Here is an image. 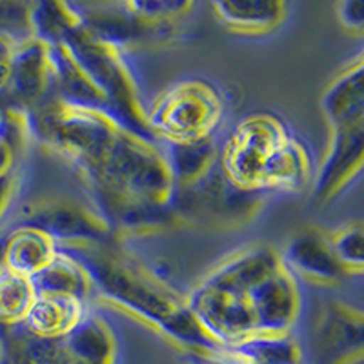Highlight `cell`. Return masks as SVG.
<instances>
[{
	"label": "cell",
	"mask_w": 364,
	"mask_h": 364,
	"mask_svg": "<svg viewBox=\"0 0 364 364\" xmlns=\"http://www.w3.org/2000/svg\"><path fill=\"white\" fill-rule=\"evenodd\" d=\"M58 250L80 262L90 275L93 294L104 304L135 318L186 353L210 355L219 350L197 326L184 297L115 245Z\"/></svg>",
	"instance_id": "6da1fadb"
},
{
	"label": "cell",
	"mask_w": 364,
	"mask_h": 364,
	"mask_svg": "<svg viewBox=\"0 0 364 364\" xmlns=\"http://www.w3.org/2000/svg\"><path fill=\"white\" fill-rule=\"evenodd\" d=\"M281 262V255L272 246L240 250L184 295V304L197 326L219 350L257 336L246 288Z\"/></svg>",
	"instance_id": "7a4b0ae2"
},
{
	"label": "cell",
	"mask_w": 364,
	"mask_h": 364,
	"mask_svg": "<svg viewBox=\"0 0 364 364\" xmlns=\"http://www.w3.org/2000/svg\"><path fill=\"white\" fill-rule=\"evenodd\" d=\"M73 60L108 104L109 115L135 135L154 141L146 126V108L122 51L91 35L84 26L63 41Z\"/></svg>",
	"instance_id": "3957f363"
},
{
	"label": "cell",
	"mask_w": 364,
	"mask_h": 364,
	"mask_svg": "<svg viewBox=\"0 0 364 364\" xmlns=\"http://www.w3.org/2000/svg\"><path fill=\"white\" fill-rule=\"evenodd\" d=\"M224 115L215 86L200 79L173 84L146 109V126L159 144H188L213 139Z\"/></svg>",
	"instance_id": "277c9868"
},
{
	"label": "cell",
	"mask_w": 364,
	"mask_h": 364,
	"mask_svg": "<svg viewBox=\"0 0 364 364\" xmlns=\"http://www.w3.org/2000/svg\"><path fill=\"white\" fill-rule=\"evenodd\" d=\"M288 136L290 129L277 115L253 113L240 120L219 151V170L239 190L262 193V168Z\"/></svg>",
	"instance_id": "5b68a950"
},
{
	"label": "cell",
	"mask_w": 364,
	"mask_h": 364,
	"mask_svg": "<svg viewBox=\"0 0 364 364\" xmlns=\"http://www.w3.org/2000/svg\"><path fill=\"white\" fill-rule=\"evenodd\" d=\"M261 193H248L235 188L219 170V164L197 184L184 190H175V219L193 223L235 226L246 223L261 204Z\"/></svg>",
	"instance_id": "8992f818"
},
{
	"label": "cell",
	"mask_w": 364,
	"mask_h": 364,
	"mask_svg": "<svg viewBox=\"0 0 364 364\" xmlns=\"http://www.w3.org/2000/svg\"><path fill=\"white\" fill-rule=\"evenodd\" d=\"M17 226L37 228L58 248L115 245V233L97 210L66 199H46L31 204Z\"/></svg>",
	"instance_id": "52a82bcc"
},
{
	"label": "cell",
	"mask_w": 364,
	"mask_h": 364,
	"mask_svg": "<svg viewBox=\"0 0 364 364\" xmlns=\"http://www.w3.org/2000/svg\"><path fill=\"white\" fill-rule=\"evenodd\" d=\"M364 124L330 129V141L314 175V203H328L346 190L363 171Z\"/></svg>",
	"instance_id": "ba28073f"
},
{
	"label": "cell",
	"mask_w": 364,
	"mask_h": 364,
	"mask_svg": "<svg viewBox=\"0 0 364 364\" xmlns=\"http://www.w3.org/2000/svg\"><path fill=\"white\" fill-rule=\"evenodd\" d=\"M50 95V46L33 37L18 42L15 48V55H13L9 82L4 93H0V97L8 100V104L4 106L28 112Z\"/></svg>",
	"instance_id": "9c48e42d"
},
{
	"label": "cell",
	"mask_w": 364,
	"mask_h": 364,
	"mask_svg": "<svg viewBox=\"0 0 364 364\" xmlns=\"http://www.w3.org/2000/svg\"><path fill=\"white\" fill-rule=\"evenodd\" d=\"M317 352L324 364H350L363 357V314L333 301L323 310L317 326Z\"/></svg>",
	"instance_id": "30bf717a"
},
{
	"label": "cell",
	"mask_w": 364,
	"mask_h": 364,
	"mask_svg": "<svg viewBox=\"0 0 364 364\" xmlns=\"http://www.w3.org/2000/svg\"><path fill=\"white\" fill-rule=\"evenodd\" d=\"M281 259L294 277L306 279L314 284L337 286L346 279V273L328 246L326 235L315 230L295 233L288 240Z\"/></svg>",
	"instance_id": "8fae6325"
},
{
	"label": "cell",
	"mask_w": 364,
	"mask_h": 364,
	"mask_svg": "<svg viewBox=\"0 0 364 364\" xmlns=\"http://www.w3.org/2000/svg\"><path fill=\"white\" fill-rule=\"evenodd\" d=\"M321 112L330 129L364 124V64L357 57L321 95Z\"/></svg>",
	"instance_id": "7c38bea8"
},
{
	"label": "cell",
	"mask_w": 364,
	"mask_h": 364,
	"mask_svg": "<svg viewBox=\"0 0 364 364\" xmlns=\"http://www.w3.org/2000/svg\"><path fill=\"white\" fill-rule=\"evenodd\" d=\"M217 21L235 35L264 37L284 24L288 4L281 0H233L211 2Z\"/></svg>",
	"instance_id": "4fadbf2b"
},
{
	"label": "cell",
	"mask_w": 364,
	"mask_h": 364,
	"mask_svg": "<svg viewBox=\"0 0 364 364\" xmlns=\"http://www.w3.org/2000/svg\"><path fill=\"white\" fill-rule=\"evenodd\" d=\"M87 302L63 294H37L22 326L41 339L63 341L86 317Z\"/></svg>",
	"instance_id": "5bb4252c"
},
{
	"label": "cell",
	"mask_w": 364,
	"mask_h": 364,
	"mask_svg": "<svg viewBox=\"0 0 364 364\" xmlns=\"http://www.w3.org/2000/svg\"><path fill=\"white\" fill-rule=\"evenodd\" d=\"M314 181V161L306 146L288 136L266 161L261 173V191L302 193Z\"/></svg>",
	"instance_id": "9a60e30c"
},
{
	"label": "cell",
	"mask_w": 364,
	"mask_h": 364,
	"mask_svg": "<svg viewBox=\"0 0 364 364\" xmlns=\"http://www.w3.org/2000/svg\"><path fill=\"white\" fill-rule=\"evenodd\" d=\"M50 60H51V95L58 100L79 106V108L99 109L108 113V104L100 95L99 90L93 86L86 77L79 64L75 63L64 44L50 46Z\"/></svg>",
	"instance_id": "2e32d148"
},
{
	"label": "cell",
	"mask_w": 364,
	"mask_h": 364,
	"mask_svg": "<svg viewBox=\"0 0 364 364\" xmlns=\"http://www.w3.org/2000/svg\"><path fill=\"white\" fill-rule=\"evenodd\" d=\"M58 246L37 228L17 226L4 235L2 266L22 277L33 279L53 261Z\"/></svg>",
	"instance_id": "e0dca14e"
},
{
	"label": "cell",
	"mask_w": 364,
	"mask_h": 364,
	"mask_svg": "<svg viewBox=\"0 0 364 364\" xmlns=\"http://www.w3.org/2000/svg\"><path fill=\"white\" fill-rule=\"evenodd\" d=\"M215 355L233 360L237 364H304V352L295 337L290 333H273V336H253L240 343L224 346Z\"/></svg>",
	"instance_id": "ac0fdd59"
},
{
	"label": "cell",
	"mask_w": 364,
	"mask_h": 364,
	"mask_svg": "<svg viewBox=\"0 0 364 364\" xmlns=\"http://www.w3.org/2000/svg\"><path fill=\"white\" fill-rule=\"evenodd\" d=\"M63 346L70 364H117V341L112 328L90 311L63 339Z\"/></svg>",
	"instance_id": "d6986e66"
},
{
	"label": "cell",
	"mask_w": 364,
	"mask_h": 364,
	"mask_svg": "<svg viewBox=\"0 0 364 364\" xmlns=\"http://www.w3.org/2000/svg\"><path fill=\"white\" fill-rule=\"evenodd\" d=\"M0 364H70L63 341L41 339L22 324L0 326Z\"/></svg>",
	"instance_id": "ffe728a7"
},
{
	"label": "cell",
	"mask_w": 364,
	"mask_h": 364,
	"mask_svg": "<svg viewBox=\"0 0 364 364\" xmlns=\"http://www.w3.org/2000/svg\"><path fill=\"white\" fill-rule=\"evenodd\" d=\"M162 149L173 177L175 190H184L203 181L219 161V149L213 139L188 144H168Z\"/></svg>",
	"instance_id": "44dd1931"
},
{
	"label": "cell",
	"mask_w": 364,
	"mask_h": 364,
	"mask_svg": "<svg viewBox=\"0 0 364 364\" xmlns=\"http://www.w3.org/2000/svg\"><path fill=\"white\" fill-rule=\"evenodd\" d=\"M33 286L37 294H63L73 295L87 302L93 295V284L86 269L73 257L58 250L57 257L46 266L38 275H35Z\"/></svg>",
	"instance_id": "7402d4cb"
},
{
	"label": "cell",
	"mask_w": 364,
	"mask_h": 364,
	"mask_svg": "<svg viewBox=\"0 0 364 364\" xmlns=\"http://www.w3.org/2000/svg\"><path fill=\"white\" fill-rule=\"evenodd\" d=\"M80 26H82V13L77 4L44 0L29 6L31 37L48 46L63 44L64 38Z\"/></svg>",
	"instance_id": "603a6c76"
},
{
	"label": "cell",
	"mask_w": 364,
	"mask_h": 364,
	"mask_svg": "<svg viewBox=\"0 0 364 364\" xmlns=\"http://www.w3.org/2000/svg\"><path fill=\"white\" fill-rule=\"evenodd\" d=\"M37 297L33 281L0 268V326H18Z\"/></svg>",
	"instance_id": "cb8c5ba5"
},
{
	"label": "cell",
	"mask_w": 364,
	"mask_h": 364,
	"mask_svg": "<svg viewBox=\"0 0 364 364\" xmlns=\"http://www.w3.org/2000/svg\"><path fill=\"white\" fill-rule=\"evenodd\" d=\"M328 246L344 269L346 277L363 275L364 272V228L360 220H353L326 233Z\"/></svg>",
	"instance_id": "d4e9b609"
},
{
	"label": "cell",
	"mask_w": 364,
	"mask_h": 364,
	"mask_svg": "<svg viewBox=\"0 0 364 364\" xmlns=\"http://www.w3.org/2000/svg\"><path fill=\"white\" fill-rule=\"evenodd\" d=\"M120 8L129 13L148 33L161 31L162 28H173L181 18L188 17L193 9L191 2H166V0H154V2H124Z\"/></svg>",
	"instance_id": "484cf974"
},
{
	"label": "cell",
	"mask_w": 364,
	"mask_h": 364,
	"mask_svg": "<svg viewBox=\"0 0 364 364\" xmlns=\"http://www.w3.org/2000/svg\"><path fill=\"white\" fill-rule=\"evenodd\" d=\"M29 6L26 2H0V35L22 42L31 38Z\"/></svg>",
	"instance_id": "4316f807"
},
{
	"label": "cell",
	"mask_w": 364,
	"mask_h": 364,
	"mask_svg": "<svg viewBox=\"0 0 364 364\" xmlns=\"http://www.w3.org/2000/svg\"><path fill=\"white\" fill-rule=\"evenodd\" d=\"M337 17L346 29L353 33H363L364 2L363 0H344L337 6Z\"/></svg>",
	"instance_id": "83f0119b"
},
{
	"label": "cell",
	"mask_w": 364,
	"mask_h": 364,
	"mask_svg": "<svg viewBox=\"0 0 364 364\" xmlns=\"http://www.w3.org/2000/svg\"><path fill=\"white\" fill-rule=\"evenodd\" d=\"M18 42L13 38L0 35V93H4L6 86L9 82V75H11V64L13 55H15V48Z\"/></svg>",
	"instance_id": "f1b7e54d"
},
{
	"label": "cell",
	"mask_w": 364,
	"mask_h": 364,
	"mask_svg": "<svg viewBox=\"0 0 364 364\" xmlns=\"http://www.w3.org/2000/svg\"><path fill=\"white\" fill-rule=\"evenodd\" d=\"M18 149L0 135V177L4 175L13 173V166H15V161H17Z\"/></svg>",
	"instance_id": "f546056e"
},
{
	"label": "cell",
	"mask_w": 364,
	"mask_h": 364,
	"mask_svg": "<svg viewBox=\"0 0 364 364\" xmlns=\"http://www.w3.org/2000/svg\"><path fill=\"white\" fill-rule=\"evenodd\" d=\"M15 188H17V182H15L13 173L0 177V219L4 217L9 204H11L13 195H15Z\"/></svg>",
	"instance_id": "4dcf8cb0"
},
{
	"label": "cell",
	"mask_w": 364,
	"mask_h": 364,
	"mask_svg": "<svg viewBox=\"0 0 364 364\" xmlns=\"http://www.w3.org/2000/svg\"><path fill=\"white\" fill-rule=\"evenodd\" d=\"M188 364H237L233 360H228L224 357L210 353V355H199V353H186Z\"/></svg>",
	"instance_id": "1f68e13d"
},
{
	"label": "cell",
	"mask_w": 364,
	"mask_h": 364,
	"mask_svg": "<svg viewBox=\"0 0 364 364\" xmlns=\"http://www.w3.org/2000/svg\"><path fill=\"white\" fill-rule=\"evenodd\" d=\"M2 250H4V237H0V268H2Z\"/></svg>",
	"instance_id": "d6a6232c"
}]
</instances>
